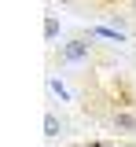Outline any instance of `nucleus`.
<instances>
[{
	"mask_svg": "<svg viewBox=\"0 0 136 147\" xmlns=\"http://www.w3.org/2000/svg\"><path fill=\"white\" fill-rule=\"evenodd\" d=\"M99 44L92 33H77L70 37L66 44H59V66H88L92 59H96Z\"/></svg>",
	"mask_w": 136,
	"mask_h": 147,
	"instance_id": "1",
	"label": "nucleus"
},
{
	"mask_svg": "<svg viewBox=\"0 0 136 147\" xmlns=\"http://www.w3.org/2000/svg\"><path fill=\"white\" fill-rule=\"evenodd\" d=\"M107 125L114 132H121V136H133L136 132V107H114L107 114Z\"/></svg>",
	"mask_w": 136,
	"mask_h": 147,
	"instance_id": "2",
	"label": "nucleus"
},
{
	"mask_svg": "<svg viewBox=\"0 0 136 147\" xmlns=\"http://www.w3.org/2000/svg\"><path fill=\"white\" fill-rule=\"evenodd\" d=\"M48 92L55 96L59 103H77V96L70 92V85H66L63 77H55V74H48Z\"/></svg>",
	"mask_w": 136,
	"mask_h": 147,
	"instance_id": "3",
	"label": "nucleus"
},
{
	"mask_svg": "<svg viewBox=\"0 0 136 147\" xmlns=\"http://www.w3.org/2000/svg\"><path fill=\"white\" fill-rule=\"evenodd\" d=\"M85 33L103 37V40H114V44H125V30H118V26H88Z\"/></svg>",
	"mask_w": 136,
	"mask_h": 147,
	"instance_id": "4",
	"label": "nucleus"
},
{
	"mask_svg": "<svg viewBox=\"0 0 136 147\" xmlns=\"http://www.w3.org/2000/svg\"><path fill=\"white\" fill-rule=\"evenodd\" d=\"M59 132H63V118H59L55 110H48V114H44V136H48V140H55Z\"/></svg>",
	"mask_w": 136,
	"mask_h": 147,
	"instance_id": "5",
	"label": "nucleus"
},
{
	"mask_svg": "<svg viewBox=\"0 0 136 147\" xmlns=\"http://www.w3.org/2000/svg\"><path fill=\"white\" fill-rule=\"evenodd\" d=\"M55 37H59V18H55V15H44V40L52 44Z\"/></svg>",
	"mask_w": 136,
	"mask_h": 147,
	"instance_id": "6",
	"label": "nucleus"
},
{
	"mask_svg": "<svg viewBox=\"0 0 136 147\" xmlns=\"http://www.w3.org/2000/svg\"><path fill=\"white\" fill-rule=\"evenodd\" d=\"M99 7H118V4H129V0H96Z\"/></svg>",
	"mask_w": 136,
	"mask_h": 147,
	"instance_id": "7",
	"label": "nucleus"
},
{
	"mask_svg": "<svg viewBox=\"0 0 136 147\" xmlns=\"http://www.w3.org/2000/svg\"><path fill=\"white\" fill-rule=\"evenodd\" d=\"M74 147H107L103 140H85V144H74Z\"/></svg>",
	"mask_w": 136,
	"mask_h": 147,
	"instance_id": "8",
	"label": "nucleus"
},
{
	"mask_svg": "<svg viewBox=\"0 0 136 147\" xmlns=\"http://www.w3.org/2000/svg\"><path fill=\"white\" fill-rule=\"evenodd\" d=\"M129 11H133V18H136V0H129Z\"/></svg>",
	"mask_w": 136,
	"mask_h": 147,
	"instance_id": "9",
	"label": "nucleus"
},
{
	"mask_svg": "<svg viewBox=\"0 0 136 147\" xmlns=\"http://www.w3.org/2000/svg\"><path fill=\"white\" fill-rule=\"evenodd\" d=\"M107 147H133V144H107Z\"/></svg>",
	"mask_w": 136,
	"mask_h": 147,
	"instance_id": "10",
	"label": "nucleus"
},
{
	"mask_svg": "<svg viewBox=\"0 0 136 147\" xmlns=\"http://www.w3.org/2000/svg\"><path fill=\"white\" fill-rule=\"evenodd\" d=\"M59 4H77V0H59Z\"/></svg>",
	"mask_w": 136,
	"mask_h": 147,
	"instance_id": "11",
	"label": "nucleus"
},
{
	"mask_svg": "<svg viewBox=\"0 0 136 147\" xmlns=\"http://www.w3.org/2000/svg\"><path fill=\"white\" fill-rule=\"evenodd\" d=\"M133 147H136V144H133Z\"/></svg>",
	"mask_w": 136,
	"mask_h": 147,
	"instance_id": "12",
	"label": "nucleus"
}]
</instances>
